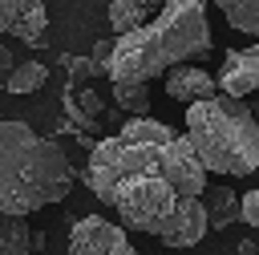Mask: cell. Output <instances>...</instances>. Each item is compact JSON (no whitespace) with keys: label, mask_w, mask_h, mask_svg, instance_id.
<instances>
[{"label":"cell","mask_w":259,"mask_h":255,"mask_svg":"<svg viewBox=\"0 0 259 255\" xmlns=\"http://www.w3.org/2000/svg\"><path fill=\"white\" fill-rule=\"evenodd\" d=\"M210 53V20L206 0H166L162 16L142 24L130 36H117L109 81H154L178 65H190L194 57Z\"/></svg>","instance_id":"6da1fadb"},{"label":"cell","mask_w":259,"mask_h":255,"mask_svg":"<svg viewBox=\"0 0 259 255\" xmlns=\"http://www.w3.org/2000/svg\"><path fill=\"white\" fill-rule=\"evenodd\" d=\"M73 190V166L53 138H40L24 121L0 117V210L32 215L61 202Z\"/></svg>","instance_id":"7a4b0ae2"},{"label":"cell","mask_w":259,"mask_h":255,"mask_svg":"<svg viewBox=\"0 0 259 255\" xmlns=\"http://www.w3.org/2000/svg\"><path fill=\"white\" fill-rule=\"evenodd\" d=\"M117 210V219L130 227V231H142V235H154L158 243L166 247H194L202 243V235L210 231L206 227V206L202 198H182L170 182L166 170H154V174H138L130 182H121L109 202Z\"/></svg>","instance_id":"3957f363"},{"label":"cell","mask_w":259,"mask_h":255,"mask_svg":"<svg viewBox=\"0 0 259 255\" xmlns=\"http://www.w3.org/2000/svg\"><path fill=\"white\" fill-rule=\"evenodd\" d=\"M186 138L206 174L243 178L259 170V117L227 93L186 105Z\"/></svg>","instance_id":"277c9868"},{"label":"cell","mask_w":259,"mask_h":255,"mask_svg":"<svg viewBox=\"0 0 259 255\" xmlns=\"http://www.w3.org/2000/svg\"><path fill=\"white\" fill-rule=\"evenodd\" d=\"M65 255H142V251L125 239V231H121L117 223L89 215V219H77V223H73V231H69V251H65Z\"/></svg>","instance_id":"5b68a950"},{"label":"cell","mask_w":259,"mask_h":255,"mask_svg":"<svg viewBox=\"0 0 259 255\" xmlns=\"http://www.w3.org/2000/svg\"><path fill=\"white\" fill-rule=\"evenodd\" d=\"M214 85H219V93H227L235 101H243L247 93H255L259 89V40L247 45V49H231L223 57L219 73H214Z\"/></svg>","instance_id":"8992f818"},{"label":"cell","mask_w":259,"mask_h":255,"mask_svg":"<svg viewBox=\"0 0 259 255\" xmlns=\"http://www.w3.org/2000/svg\"><path fill=\"white\" fill-rule=\"evenodd\" d=\"M49 28L45 0H0V32L16 40H40Z\"/></svg>","instance_id":"52a82bcc"},{"label":"cell","mask_w":259,"mask_h":255,"mask_svg":"<svg viewBox=\"0 0 259 255\" xmlns=\"http://www.w3.org/2000/svg\"><path fill=\"white\" fill-rule=\"evenodd\" d=\"M166 93H170L174 101L194 105V101L214 97L219 85H214V73H206V69H198V65H178V69L166 73Z\"/></svg>","instance_id":"ba28073f"},{"label":"cell","mask_w":259,"mask_h":255,"mask_svg":"<svg viewBox=\"0 0 259 255\" xmlns=\"http://www.w3.org/2000/svg\"><path fill=\"white\" fill-rule=\"evenodd\" d=\"M166 0H113L109 4V28L117 32V36H130V32H138L142 24H150V16L162 8Z\"/></svg>","instance_id":"9c48e42d"},{"label":"cell","mask_w":259,"mask_h":255,"mask_svg":"<svg viewBox=\"0 0 259 255\" xmlns=\"http://www.w3.org/2000/svg\"><path fill=\"white\" fill-rule=\"evenodd\" d=\"M65 113H69L73 130H97L105 117V101L93 89H65Z\"/></svg>","instance_id":"30bf717a"},{"label":"cell","mask_w":259,"mask_h":255,"mask_svg":"<svg viewBox=\"0 0 259 255\" xmlns=\"http://www.w3.org/2000/svg\"><path fill=\"white\" fill-rule=\"evenodd\" d=\"M202 206H206V227H231V223H243V210H239V194L231 186H210L202 194Z\"/></svg>","instance_id":"8fae6325"},{"label":"cell","mask_w":259,"mask_h":255,"mask_svg":"<svg viewBox=\"0 0 259 255\" xmlns=\"http://www.w3.org/2000/svg\"><path fill=\"white\" fill-rule=\"evenodd\" d=\"M32 251V231L20 215L0 210V255H28Z\"/></svg>","instance_id":"7c38bea8"},{"label":"cell","mask_w":259,"mask_h":255,"mask_svg":"<svg viewBox=\"0 0 259 255\" xmlns=\"http://www.w3.org/2000/svg\"><path fill=\"white\" fill-rule=\"evenodd\" d=\"M227 16L231 28L247 32V36H259V0H214Z\"/></svg>","instance_id":"4fadbf2b"},{"label":"cell","mask_w":259,"mask_h":255,"mask_svg":"<svg viewBox=\"0 0 259 255\" xmlns=\"http://www.w3.org/2000/svg\"><path fill=\"white\" fill-rule=\"evenodd\" d=\"M117 134H121V138H134V142H162V146L178 138L166 121H154V117H130Z\"/></svg>","instance_id":"5bb4252c"},{"label":"cell","mask_w":259,"mask_h":255,"mask_svg":"<svg viewBox=\"0 0 259 255\" xmlns=\"http://www.w3.org/2000/svg\"><path fill=\"white\" fill-rule=\"evenodd\" d=\"M45 81H49V69H45L40 61H28V65H16V69L4 77V89H8V93H36Z\"/></svg>","instance_id":"9a60e30c"},{"label":"cell","mask_w":259,"mask_h":255,"mask_svg":"<svg viewBox=\"0 0 259 255\" xmlns=\"http://www.w3.org/2000/svg\"><path fill=\"white\" fill-rule=\"evenodd\" d=\"M113 101H117L125 113L146 117V113H150V85H142V81H117V85H113Z\"/></svg>","instance_id":"2e32d148"},{"label":"cell","mask_w":259,"mask_h":255,"mask_svg":"<svg viewBox=\"0 0 259 255\" xmlns=\"http://www.w3.org/2000/svg\"><path fill=\"white\" fill-rule=\"evenodd\" d=\"M113 49H117V36H101L89 53V61L97 65V73H109V61H113Z\"/></svg>","instance_id":"e0dca14e"},{"label":"cell","mask_w":259,"mask_h":255,"mask_svg":"<svg viewBox=\"0 0 259 255\" xmlns=\"http://www.w3.org/2000/svg\"><path fill=\"white\" fill-rule=\"evenodd\" d=\"M61 65L69 69V77H73V81H89V77L97 73V65H93L89 57H65V53H61Z\"/></svg>","instance_id":"ac0fdd59"},{"label":"cell","mask_w":259,"mask_h":255,"mask_svg":"<svg viewBox=\"0 0 259 255\" xmlns=\"http://www.w3.org/2000/svg\"><path fill=\"white\" fill-rule=\"evenodd\" d=\"M239 210H243V223L259 227V190H247V194H239Z\"/></svg>","instance_id":"d6986e66"},{"label":"cell","mask_w":259,"mask_h":255,"mask_svg":"<svg viewBox=\"0 0 259 255\" xmlns=\"http://www.w3.org/2000/svg\"><path fill=\"white\" fill-rule=\"evenodd\" d=\"M16 69V61H12V49H4L0 45V73H12Z\"/></svg>","instance_id":"ffe728a7"},{"label":"cell","mask_w":259,"mask_h":255,"mask_svg":"<svg viewBox=\"0 0 259 255\" xmlns=\"http://www.w3.org/2000/svg\"><path fill=\"white\" fill-rule=\"evenodd\" d=\"M239 255H255V243H251V239H243V243H239Z\"/></svg>","instance_id":"44dd1931"},{"label":"cell","mask_w":259,"mask_h":255,"mask_svg":"<svg viewBox=\"0 0 259 255\" xmlns=\"http://www.w3.org/2000/svg\"><path fill=\"white\" fill-rule=\"evenodd\" d=\"M0 85H4V81H0Z\"/></svg>","instance_id":"7402d4cb"},{"label":"cell","mask_w":259,"mask_h":255,"mask_svg":"<svg viewBox=\"0 0 259 255\" xmlns=\"http://www.w3.org/2000/svg\"><path fill=\"white\" fill-rule=\"evenodd\" d=\"M255 113H259V109H255Z\"/></svg>","instance_id":"603a6c76"}]
</instances>
